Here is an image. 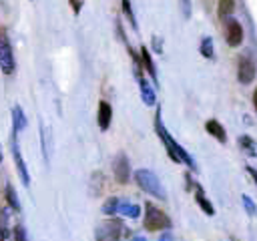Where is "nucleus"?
<instances>
[{
  "label": "nucleus",
  "mask_w": 257,
  "mask_h": 241,
  "mask_svg": "<svg viewBox=\"0 0 257 241\" xmlns=\"http://www.w3.org/2000/svg\"><path fill=\"white\" fill-rule=\"evenodd\" d=\"M199 52H201V56H205V58H213V56H215V50H213V38H211V36H203L201 46H199Z\"/></svg>",
  "instance_id": "aec40b11"
},
{
  "label": "nucleus",
  "mask_w": 257,
  "mask_h": 241,
  "mask_svg": "<svg viewBox=\"0 0 257 241\" xmlns=\"http://www.w3.org/2000/svg\"><path fill=\"white\" fill-rule=\"evenodd\" d=\"M245 171L249 173V177H251V179L255 181V185H257V169H253L251 165H247V167H245Z\"/></svg>",
  "instance_id": "c85d7f7f"
},
{
  "label": "nucleus",
  "mask_w": 257,
  "mask_h": 241,
  "mask_svg": "<svg viewBox=\"0 0 257 241\" xmlns=\"http://www.w3.org/2000/svg\"><path fill=\"white\" fill-rule=\"evenodd\" d=\"M0 70H2V74H12L16 70L14 52H12L10 40L4 32H0Z\"/></svg>",
  "instance_id": "20e7f679"
},
{
  "label": "nucleus",
  "mask_w": 257,
  "mask_h": 241,
  "mask_svg": "<svg viewBox=\"0 0 257 241\" xmlns=\"http://www.w3.org/2000/svg\"><path fill=\"white\" fill-rule=\"evenodd\" d=\"M122 2V12L126 16V20L131 22V26L137 30V18H135V12H133V6H131V0H120Z\"/></svg>",
  "instance_id": "4be33fe9"
},
{
  "label": "nucleus",
  "mask_w": 257,
  "mask_h": 241,
  "mask_svg": "<svg viewBox=\"0 0 257 241\" xmlns=\"http://www.w3.org/2000/svg\"><path fill=\"white\" fill-rule=\"evenodd\" d=\"M118 213L124 215V217L137 219V217L141 215V207L135 205V203H128V201H120V205H118Z\"/></svg>",
  "instance_id": "f3484780"
},
{
  "label": "nucleus",
  "mask_w": 257,
  "mask_h": 241,
  "mask_svg": "<svg viewBox=\"0 0 257 241\" xmlns=\"http://www.w3.org/2000/svg\"><path fill=\"white\" fill-rule=\"evenodd\" d=\"M239 147L247 153V155H251V157H257V147H255V141L249 137V135H241L239 137Z\"/></svg>",
  "instance_id": "6ab92c4d"
},
{
  "label": "nucleus",
  "mask_w": 257,
  "mask_h": 241,
  "mask_svg": "<svg viewBox=\"0 0 257 241\" xmlns=\"http://www.w3.org/2000/svg\"><path fill=\"white\" fill-rule=\"evenodd\" d=\"M0 163H2V149H0Z\"/></svg>",
  "instance_id": "473e14b6"
},
{
  "label": "nucleus",
  "mask_w": 257,
  "mask_h": 241,
  "mask_svg": "<svg viewBox=\"0 0 257 241\" xmlns=\"http://www.w3.org/2000/svg\"><path fill=\"white\" fill-rule=\"evenodd\" d=\"M110 120H112V106L106 100H100L98 102V110H96V125H98V129L100 131H108Z\"/></svg>",
  "instance_id": "9b49d317"
},
{
  "label": "nucleus",
  "mask_w": 257,
  "mask_h": 241,
  "mask_svg": "<svg viewBox=\"0 0 257 241\" xmlns=\"http://www.w3.org/2000/svg\"><path fill=\"white\" fill-rule=\"evenodd\" d=\"M12 157H14V165H16V171L20 175V181L24 187L30 185V175H28V167L24 163V157L20 153V145H18V133L12 131Z\"/></svg>",
  "instance_id": "423d86ee"
},
{
  "label": "nucleus",
  "mask_w": 257,
  "mask_h": 241,
  "mask_svg": "<svg viewBox=\"0 0 257 241\" xmlns=\"http://www.w3.org/2000/svg\"><path fill=\"white\" fill-rule=\"evenodd\" d=\"M153 48H155V52H163V44H161L159 36H153Z\"/></svg>",
  "instance_id": "bb28decb"
},
{
  "label": "nucleus",
  "mask_w": 257,
  "mask_h": 241,
  "mask_svg": "<svg viewBox=\"0 0 257 241\" xmlns=\"http://www.w3.org/2000/svg\"><path fill=\"white\" fill-rule=\"evenodd\" d=\"M181 10H183V16L189 18L191 16V0H181Z\"/></svg>",
  "instance_id": "393cba45"
},
{
  "label": "nucleus",
  "mask_w": 257,
  "mask_h": 241,
  "mask_svg": "<svg viewBox=\"0 0 257 241\" xmlns=\"http://www.w3.org/2000/svg\"><path fill=\"white\" fill-rule=\"evenodd\" d=\"M233 12H235V0H219V4H217V16L221 20L231 18Z\"/></svg>",
  "instance_id": "dca6fc26"
},
{
  "label": "nucleus",
  "mask_w": 257,
  "mask_h": 241,
  "mask_svg": "<svg viewBox=\"0 0 257 241\" xmlns=\"http://www.w3.org/2000/svg\"><path fill=\"white\" fill-rule=\"evenodd\" d=\"M253 78H255L253 60L247 58V56H239V60H237V80L241 84H249V82H253Z\"/></svg>",
  "instance_id": "1a4fd4ad"
},
{
  "label": "nucleus",
  "mask_w": 257,
  "mask_h": 241,
  "mask_svg": "<svg viewBox=\"0 0 257 241\" xmlns=\"http://www.w3.org/2000/svg\"><path fill=\"white\" fill-rule=\"evenodd\" d=\"M241 201H243V205H245V211H247L249 215H255V213H257V207H255L253 199H249V195H243V197H241Z\"/></svg>",
  "instance_id": "b1692460"
},
{
  "label": "nucleus",
  "mask_w": 257,
  "mask_h": 241,
  "mask_svg": "<svg viewBox=\"0 0 257 241\" xmlns=\"http://www.w3.org/2000/svg\"><path fill=\"white\" fill-rule=\"evenodd\" d=\"M159 241H173V235H171L169 231H165V233L159 237Z\"/></svg>",
  "instance_id": "c756f323"
},
{
  "label": "nucleus",
  "mask_w": 257,
  "mask_h": 241,
  "mask_svg": "<svg viewBox=\"0 0 257 241\" xmlns=\"http://www.w3.org/2000/svg\"><path fill=\"white\" fill-rule=\"evenodd\" d=\"M141 64H143V70L151 76V80L155 82V86H159V76H157V66L153 62V56H151V50L143 44L141 46Z\"/></svg>",
  "instance_id": "9d476101"
},
{
  "label": "nucleus",
  "mask_w": 257,
  "mask_h": 241,
  "mask_svg": "<svg viewBox=\"0 0 257 241\" xmlns=\"http://www.w3.org/2000/svg\"><path fill=\"white\" fill-rule=\"evenodd\" d=\"M0 241H10V231L4 225L0 227Z\"/></svg>",
  "instance_id": "cd10ccee"
},
{
  "label": "nucleus",
  "mask_w": 257,
  "mask_h": 241,
  "mask_svg": "<svg viewBox=\"0 0 257 241\" xmlns=\"http://www.w3.org/2000/svg\"><path fill=\"white\" fill-rule=\"evenodd\" d=\"M131 241H147V237H141V235H135V237H131Z\"/></svg>",
  "instance_id": "2f4dec72"
},
{
  "label": "nucleus",
  "mask_w": 257,
  "mask_h": 241,
  "mask_svg": "<svg viewBox=\"0 0 257 241\" xmlns=\"http://www.w3.org/2000/svg\"><path fill=\"white\" fill-rule=\"evenodd\" d=\"M122 223L118 219H106L96 227V241H120Z\"/></svg>",
  "instance_id": "39448f33"
},
{
  "label": "nucleus",
  "mask_w": 257,
  "mask_h": 241,
  "mask_svg": "<svg viewBox=\"0 0 257 241\" xmlns=\"http://www.w3.org/2000/svg\"><path fill=\"white\" fill-rule=\"evenodd\" d=\"M143 225H145L147 231H163V229L171 227V219L163 209H159L157 205L147 201L145 203V221H143Z\"/></svg>",
  "instance_id": "7ed1b4c3"
},
{
  "label": "nucleus",
  "mask_w": 257,
  "mask_h": 241,
  "mask_svg": "<svg viewBox=\"0 0 257 241\" xmlns=\"http://www.w3.org/2000/svg\"><path fill=\"white\" fill-rule=\"evenodd\" d=\"M225 40L231 48L239 46L243 42V26L239 20L235 18H227V26H225Z\"/></svg>",
  "instance_id": "6e6552de"
},
{
  "label": "nucleus",
  "mask_w": 257,
  "mask_h": 241,
  "mask_svg": "<svg viewBox=\"0 0 257 241\" xmlns=\"http://www.w3.org/2000/svg\"><path fill=\"white\" fill-rule=\"evenodd\" d=\"M205 131L211 135V137H215L219 143H227V133H225V129H223V125L219 123V120H215V118H209L207 123H205Z\"/></svg>",
  "instance_id": "4468645a"
},
{
  "label": "nucleus",
  "mask_w": 257,
  "mask_h": 241,
  "mask_svg": "<svg viewBox=\"0 0 257 241\" xmlns=\"http://www.w3.org/2000/svg\"><path fill=\"white\" fill-rule=\"evenodd\" d=\"M12 125H14V133H20V131H24L26 129V125H28V120H26V114H24V110H22V106L20 104H16L14 108H12Z\"/></svg>",
  "instance_id": "2eb2a0df"
},
{
  "label": "nucleus",
  "mask_w": 257,
  "mask_h": 241,
  "mask_svg": "<svg viewBox=\"0 0 257 241\" xmlns=\"http://www.w3.org/2000/svg\"><path fill=\"white\" fill-rule=\"evenodd\" d=\"M155 131H157V135H159V139L163 141V145H165V149H167V155L171 157V161H175V163H185L191 171H195L197 173V165H195V159L169 135V131L165 129V125H163V108L161 106H157V112H155Z\"/></svg>",
  "instance_id": "f257e3e1"
},
{
  "label": "nucleus",
  "mask_w": 257,
  "mask_h": 241,
  "mask_svg": "<svg viewBox=\"0 0 257 241\" xmlns=\"http://www.w3.org/2000/svg\"><path fill=\"white\" fill-rule=\"evenodd\" d=\"M12 241H28V235H26V229L24 225H16L14 231H12Z\"/></svg>",
  "instance_id": "5701e85b"
},
{
  "label": "nucleus",
  "mask_w": 257,
  "mask_h": 241,
  "mask_svg": "<svg viewBox=\"0 0 257 241\" xmlns=\"http://www.w3.org/2000/svg\"><path fill=\"white\" fill-rule=\"evenodd\" d=\"M135 181H137V185H139L145 193H149V195H153V197H157V199H163V201L167 199V193H165V189H163L159 177H157L153 171H149V169H139V171H135Z\"/></svg>",
  "instance_id": "f03ea898"
},
{
  "label": "nucleus",
  "mask_w": 257,
  "mask_h": 241,
  "mask_svg": "<svg viewBox=\"0 0 257 241\" xmlns=\"http://www.w3.org/2000/svg\"><path fill=\"white\" fill-rule=\"evenodd\" d=\"M137 82H139V88H141V98H143V102H145L147 106H155V104H157V92H155V88L149 84L147 76L137 78Z\"/></svg>",
  "instance_id": "f8f14e48"
},
{
  "label": "nucleus",
  "mask_w": 257,
  "mask_h": 241,
  "mask_svg": "<svg viewBox=\"0 0 257 241\" xmlns=\"http://www.w3.org/2000/svg\"><path fill=\"white\" fill-rule=\"evenodd\" d=\"M118 205H120V199L118 197H108L102 203V213L104 215H116L118 213Z\"/></svg>",
  "instance_id": "412c9836"
},
{
  "label": "nucleus",
  "mask_w": 257,
  "mask_h": 241,
  "mask_svg": "<svg viewBox=\"0 0 257 241\" xmlns=\"http://www.w3.org/2000/svg\"><path fill=\"white\" fill-rule=\"evenodd\" d=\"M253 106H255V110H257V86H255V90H253Z\"/></svg>",
  "instance_id": "7c9ffc66"
},
{
  "label": "nucleus",
  "mask_w": 257,
  "mask_h": 241,
  "mask_svg": "<svg viewBox=\"0 0 257 241\" xmlns=\"http://www.w3.org/2000/svg\"><path fill=\"white\" fill-rule=\"evenodd\" d=\"M195 201H197V205L201 207V211L205 213V215H209V217H213L215 215V207H213V203L205 197V191H203V187L199 185V183H195Z\"/></svg>",
  "instance_id": "ddd939ff"
},
{
  "label": "nucleus",
  "mask_w": 257,
  "mask_h": 241,
  "mask_svg": "<svg viewBox=\"0 0 257 241\" xmlns=\"http://www.w3.org/2000/svg\"><path fill=\"white\" fill-rule=\"evenodd\" d=\"M4 197H6V203H8V207H10V209L20 211V201H18V195H16V191H14V187H12L10 183H6V187H4Z\"/></svg>",
  "instance_id": "a211bd4d"
},
{
  "label": "nucleus",
  "mask_w": 257,
  "mask_h": 241,
  "mask_svg": "<svg viewBox=\"0 0 257 241\" xmlns=\"http://www.w3.org/2000/svg\"><path fill=\"white\" fill-rule=\"evenodd\" d=\"M70 2V6H72V12L74 14H80V10H82V0H68Z\"/></svg>",
  "instance_id": "a878e982"
},
{
  "label": "nucleus",
  "mask_w": 257,
  "mask_h": 241,
  "mask_svg": "<svg viewBox=\"0 0 257 241\" xmlns=\"http://www.w3.org/2000/svg\"><path fill=\"white\" fill-rule=\"evenodd\" d=\"M112 175H114V181L120 183V185H126L128 179H131V163H128V157L124 153H118L112 161Z\"/></svg>",
  "instance_id": "0eeeda50"
}]
</instances>
